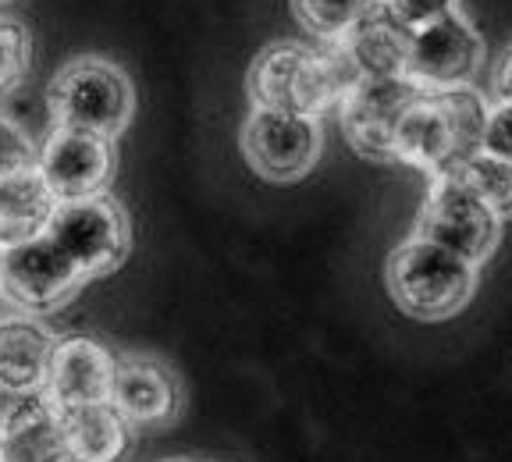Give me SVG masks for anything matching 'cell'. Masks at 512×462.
<instances>
[{
	"label": "cell",
	"instance_id": "obj_1",
	"mask_svg": "<svg viewBox=\"0 0 512 462\" xmlns=\"http://www.w3.org/2000/svg\"><path fill=\"white\" fill-rule=\"evenodd\" d=\"M360 82V68L352 64L342 40L320 43H271L249 68V96L264 111L320 118L338 107L349 89Z\"/></svg>",
	"mask_w": 512,
	"mask_h": 462
},
{
	"label": "cell",
	"instance_id": "obj_2",
	"mask_svg": "<svg viewBox=\"0 0 512 462\" xmlns=\"http://www.w3.org/2000/svg\"><path fill=\"white\" fill-rule=\"evenodd\" d=\"M488 111L491 107L484 104V96L470 86L420 93L399 121L395 160L431 171L434 178L448 175L473 153H480Z\"/></svg>",
	"mask_w": 512,
	"mask_h": 462
},
{
	"label": "cell",
	"instance_id": "obj_3",
	"mask_svg": "<svg viewBox=\"0 0 512 462\" xmlns=\"http://www.w3.org/2000/svg\"><path fill=\"white\" fill-rule=\"evenodd\" d=\"M477 267L434 242L406 239L388 256V292L402 313L416 320H445L470 303Z\"/></svg>",
	"mask_w": 512,
	"mask_h": 462
},
{
	"label": "cell",
	"instance_id": "obj_4",
	"mask_svg": "<svg viewBox=\"0 0 512 462\" xmlns=\"http://www.w3.org/2000/svg\"><path fill=\"white\" fill-rule=\"evenodd\" d=\"M47 104L57 128L114 139L132 118L136 93L118 64L104 57H75L54 75Z\"/></svg>",
	"mask_w": 512,
	"mask_h": 462
},
{
	"label": "cell",
	"instance_id": "obj_5",
	"mask_svg": "<svg viewBox=\"0 0 512 462\" xmlns=\"http://www.w3.org/2000/svg\"><path fill=\"white\" fill-rule=\"evenodd\" d=\"M82 278H104L118 271L128 256V217L111 196H89V200L57 203L47 231Z\"/></svg>",
	"mask_w": 512,
	"mask_h": 462
},
{
	"label": "cell",
	"instance_id": "obj_6",
	"mask_svg": "<svg viewBox=\"0 0 512 462\" xmlns=\"http://www.w3.org/2000/svg\"><path fill=\"white\" fill-rule=\"evenodd\" d=\"M416 235L477 267V263H484L495 253L498 235H502V221L477 196H470L459 182L434 178L424 207H420Z\"/></svg>",
	"mask_w": 512,
	"mask_h": 462
},
{
	"label": "cell",
	"instance_id": "obj_7",
	"mask_svg": "<svg viewBox=\"0 0 512 462\" xmlns=\"http://www.w3.org/2000/svg\"><path fill=\"white\" fill-rule=\"evenodd\" d=\"M86 285L79 271L72 267V260L47 239L15 242L4 246V260H0V295L15 303L18 310L32 313H50L61 310L79 288Z\"/></svg>",
	"mask_w": 512,
	"mask_h": 462
},
{
	"label": "cell",
	"instance_id": "obj_8",
	"mask_svg": "<svg viewBox=\"0 0 512 462\" xmlns=\"http://www.w3.org/2000/svg\"><path fill=\"white\" fill-rule=\"evenodd\" d=\"M480 61H484V40L473 29V22L463 11L438 18L431 25L413 29L406 57V79L424 93H438V89H459L470 86L477 75Z\"/></svg>",
	"mask_w": 512,
	"mask_h": 462
},
{
	"label": "cell",
	"instance_id": "obj_9",
	"mask_svg": "<svg viewBox=\"0 0 512 462\" xmlns=\"http://www.w3.org/2000/svg\"><path fill=\"white\" fill-rule=\"evenodd\" d=\"M320 121L303 114L264 111L253 107L242 128V153L253 164L256 175L271 182H296L317 164L320 157Z\"/></svg>",
	"mask_w": 512,
	"mask_h": 462
},
{
	"label": "cell",
	"instance_id": "obj_10",
	"mask_svg": "<svg viewBox=\"0 0 512 462\" xmlns=\"http://www.w3.org/2000/svg\"><path fill=\"white\" fill-rule=\"evenodd\" d=\"M409 79H360L349 89L342 104V128L345 139L356 153L370 160H395V132H399L402 114L409 111L416 96Z\"/></svg>",
	"mask_w": 512,
	"mask_h": 462
},
{
	"label": "cell",
	"instance_id": "obj_11",
	"mask_svg": "<svg viewBox=\"0 0 512 462\" xmlns=\"http://www.w3.org/2000/svg\"><path fill=\"white\" fill-rule=\"evenodd\" d=\"M36 168L57 203L100 196L114 175L111 139L75 132V128H54L43 150L36 153Z\"/></svg>",
	"mask_w": 512,
	"mask_h": 462
},
{
	"label": "cell",
	"instance_id": "obj_12",
	"mask_svg": "<svg viewBox=\"0 0 512 462\" xmlns=\"http://www.w3.org/2000/svg\"><path fill=\"white\" fill-rule=\"evenodd\" d=\"M61 409L47 391L4 395L0 420V462H68Z\"/></svg>",
	"mask_w": 512,
	"mask_h": 462
},
{
	"label": "cell",
	"instance_id": "obj_13",
	"mask_svg": "<svg viewBox=\"0 0 512 462\" xmlns=\"http://www.w3.org/2000/svg\"><path fill=\"white\" fill-rule=\"evenodd\" d=\"M114 356L86 335L57 338L54 359L47 374V395L57 409L89 406V402L111 399Z\"/></svg>",
	"mask_w": 512,
	"mask_h": 462
},
{
	"label": "cell",
	"instance_id": "obj_14",
	"mask_svg": "<svg viewBox=\"0 0 512 462\" xmlns=\"http://www.w3.org/2000/svg\"><path fill=\"white\" fill-rule=\"evenodd\" d=\"M111 402L128 423H168L182 409V388L164 363L146 356L114 359Z\"/></svg>",
	"mask_w": 512,
	"mask_h": 462
},
{
	"label": "cell",
	"instance_id": "obj_15",
	"mask_svg": "<svg viewBox=\"0 0 512 462\" xmlns=\"http://www.w3.org/2000/svg\"><path fill=\"white\" fill-rule=\"evenodd\" d=\"M409 40L413 29L388 8V0H370V8L342 36L360 79H406Z\"/></svg>",
	"mask_w": 512,
	"mask_h": 462
},
{
	"label": "cell",
	"instance_id": "obj_16",
	"mask_svg": "<svg viewBox=\"0 0 512 462\" xmlns=\"http://www.w3.org/2000/svg\"><path fill=\"white\" fill-rule=\"evenodd\" d=\"M57 338L32 317H0V395L47 388Z\"/></svg>",
	"mask_w": 512,
	"mask_h": 462
},
{
	"label": "cell",
	"instance_id": "obj_17",
	"mask_svg": "<svg viewBox=\"0 0 512 462\" xmlns=\"http://www.w3.org/2000/svg\"><path fill=\"white\" fill-rule=\"evenodd\" d=\"M57 210V196L43 182L40 168H18L0 175V246L43 235Z\"/></svg>",
	"mask_w": 512,
	"mask_h": 462
},
{
	"label": "cell",
	"instance_id": "obj_18",
	"mask_svg": "<svg viewBox=\"0 0 512 462\" xmlns=\"http://www.w3.org/2000/svg\"><path fill=\"white\" fill-rule=\"evenodd\" d=\"M61 427L75 462H118L128 448V420L111 402L61 409Z\"/></svg>",
	"mask_w": 512,
	"mask_h": 462
},
{
	"label": "cell",
	"instance_id": "obj_19",
	"mask_svg": "<svg viewBox=\"0 0 512 462\" xmlns=\"http://www.w3.org/2000/svg\"><path fill=\"white\" fill-rule=\"evenodd\" d=\"M441 178H452V182L463 185L498 221L512 217V164H505V160L488 157V153H473L470 160H463L459 168H452Z\"/></svg>",
	"mask_w": 512,
	"mask_h": 462
},
{
	"label": "cell",
	"instance_id": "obj_20",
	"mask_svg": "<svg viewBox=\"0 0 512 462\" xmlns=\"http://www.w3.org/2000/svg\"><path fill=\"white\" fill-rule=\"evenodd\" d=\"M292 8L306 32H313L320 43H331L342 40L356 25V18L370 8V0H292Z\"/></svg>",
	"mask_w": 512,
	"mask_h": 462
},
{
	"label": "cell",
	"instance_id": "obj_21",
	"mask_svg": "<svg viewBox=\"0 0 512 462\" xmlns=\"http://www.w3.org/2000/svg\"><path fill=\"white\" fill-rule=\"evenodd\" d=\"M32 61V36L15 18H0V96H8L25 79Z\"/></svg>",
	"mask_w": 512,
	"mask_h": 462
},
{
	"label": "cell",
	"instance_id": "obj_22",
	"mask_svg": "<svg viewBox=\"0 0 512 462\" xmlns=\"http://www.w3.org/2000/svg\"><path fill=\"white\" fill-rule=\"evenodd\" d=\"M36 164V150H32V139L25 136L15 121L0 118V175L18 168H32Z\"/></svg>",
	"mask_w": 512,
	"mask_h": 462
},
{
	"label": "cell",
	"instance_id": "obj_23",
	"mask_svg": "<svg viewBox=\"0 0 512 462\" xmlns=\"http://www.w3.org/2000/svg\"><path fill=\"white\" fill-rule=\"evenodd\" d=\"M480 153L498 157L512 164V104H495L488 111V125H484V139H480Z\"/></svg>",
	"mask_w": 512,
	"mask_h": 462
},
{
	"label": "cell",
	"instance_id": "obj_24",
	"mask_svg": "<svg viewBox=\"0 0 512 462\" xmlns=\"http://www.w3.org/2000/svg\"><path fill=\"white\" fill-rule=\"evenodd\" d=\"M388 8L409 25V29H420V25H431L438 18L459 11V0H388Z\"/></svg>",
	"mask_w": 512,
	"mask_h": 462
},
{
	"label": "cell",
	"instance_id": "obj_25",
	"mask_svg": "<svg viewBox=\"0 0 512 462\" xmlns=\"http://www.w3.org/2000/svg\"><path fill=\"white\" fill-rule=\"evenodd\" d=\"M495 89H498V104H512V47L505 50L502 61H498Z\"/></svg>",
	"mask_w": 512,
	"mask_h": 462
},
{
	"label": "cell",
	"instance_id": "obj_26",
	"mask_svg": "<svg viewBox=\"0 0 512 462\" xmlns=\"http://www.w3.org/2000/svg\"><path fill=\"white\" fill-rule=\"evenodd\" d=\"M0 420H4V395H0Z\"/></svg>",
	"mask_w": 512,
	"mask_h": 462
},
{
	"label": "cell",
	"instance_id": "obj_27",
	"mask_svg": "<svg viewBox=\"0 0 512 462\" xmlns=\"http://www.w3.org/2000/svg\"><path fill=\"white\" fill-rule=\"evenodd\" d=\"M164 462H192V459H164Z\"/></svg>",
	"mask_w": 512,
	"mask_h": 462
},
{
	"label": "cell",
	"instance_id": "obj_28",
	"mask_svg": "<svg viewBox=\"0 0 512 462\" xmlns=\"http://www.w3.org/2000/svg\"><path fill=\"white\" fill-rule=\"evenodd\" d=\"M0 260H4V246H0Z\"/></svg>",
	"mask_w": 512,
	"mask_h": 462
}]
</instances>
